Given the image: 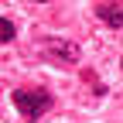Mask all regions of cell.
<instances>
[{
  "label": "cell",
  "instance_id": "6da1fadb",
  "mask_svg": "<svg viewBox=\"0 0 123 123\" xmlns=\"http://www.w3.org/2000/svg\"><path fill=\"white\" fill-rule=\"evenodd\" d=\"M10 103H14V110H17L24 120H31V123L41 120V116L55 106L51 92L41 89V86H34V89H14V92H10Z\"/></svg>",
  "mask_w": 123,
  "mask_h": 123
},
{
  "label": "cell",
  "instance_id": "7a4b0ae2",
  "mask_svg": "<svg viewBox=\"0 0 123 123\" xmlns=\"http://www.w3.org/2000/svg\"><path fill=\"white\" fill-rule=\"evenodd\" d=\"M38 55H41V62L62 68V65H75L82 58V48L75 41H65V38H41L38 41Z\"/></svg>",
  "mask_w": 123,
  "mask_h": 123
},
{
  "label": "cell",
  "instance_id": "3957f363",
  "mask_svg": "<svg viewBox=\"0 0 123 123\" xmlns=\"http://www.w3.org/2000/svg\"><path fill=\"white\" fill-rule=\"evenodd\" d=\"M96 17L110 27H123V4H96Z\"/></svg>",
  "mask_w": 123,
  "mask_h": 123
},
{
  "label": "cell",
  "instance_id": "277c9868",
  "mask_svg": "<svg viewBox=\"0 0 123 123\" xmlns=\"http://www.w3.org/2000/svg\"><path fill=\"white\" fill-rule=\"evenodd\" d=\"M14 38H17V24L10 17H0V44H10Z\"/></svg>",
  "mask_w": 123,
  "mask_h": 123
},
{
  "label": "cell",
  "instance_id": "5b68a950",
  "mask_svg": "<svg viewBox=\"0 0 123 123\" xmlns=\"http://www.w3.org/2000/svg\"><path fill=\"white\" fill-rule=\"evenodd\" d=\"M120 68H123V58H120Z\"/></svg>",
  "mask_w": 123,
  "mask_h": 123
}]
</instances>
